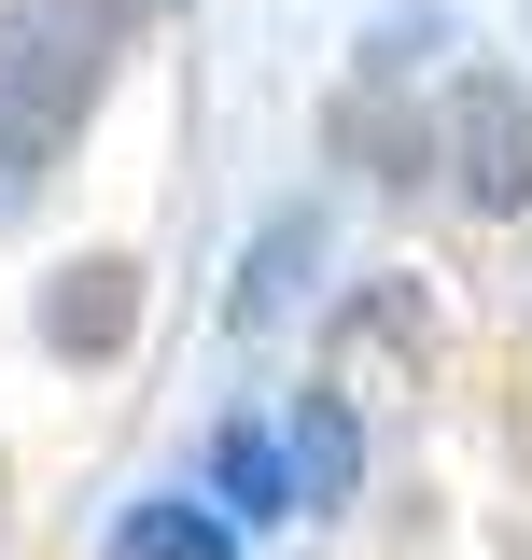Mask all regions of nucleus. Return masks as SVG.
<instances>
[{"instance_id": "423d86ee", "label": "nucleus", "mask_w": 532, "mask_h": 560, "mask_svg": "<svg viewBox=\"0 0 532 560\" xmlns=\"http://www.w3.org/2000/svg\"><path fill=\"white\" fill-rule=\"evenodd\" d=\"M309 253H323V238H309V210H294V224H266V238H253V280H239V323H280V294H294Z\"/></svg>"}, {"instance_id": "f257e3e1", "label": "nucleus", "mask_w": 532, "mask_h": 560, "mask_svg": "<svg viewBox=\"0 0 532 560\" xmlns=\"http://www.w3.org/2000/svg\"><path fill=\"white\" fill-rule=\"evenodd\" d=\"M99 14L84 0H0V168H43L84 113H99Z\"/></svg>"}, {"instance_id": "20e7f679", "label": "nucleus", "mask_w": 532, "mask_h": 560, "mask_svg": "<svg viewBox=\"0 0 532 560\" xmlns=\"http://www.w3.org/2000/svg\"><path fill=\"white\" fill-rule=\"evenodd\" d=\"M210 477L239 490V518H294V504H309V477L280 463V434H253V420H239V434L210 448Z\"/></svg>"}, {"instance_id": "39448f33", "label": "nucleus", "mask_w": 532, "mask_h": 560, "mask_svg": "<svg viewBox=\"0 0 532 560\" xmlns=\"http://www.w3.org/2000/svg\"><path fill=\"white\" fill-rule=\"evenodd\" d=\"M127 560H239V533H224L210 504L169 490V504H140V518H127Z\"/></svg>"}, {"instance_id": "7ed1b4c3", "label": "nucleus", "mask_w": 532, "mask_h": 560, "mask_svg": "<svg viewBox=\"0 0 532 560\" xmlns=\"http://www.w3.org/2000/svg\"><path fill=\"white\" fill-rule=\"evenodd\" d=\"M127 337H140V267L127 253H70V267L43 280V350H57V364H113Z\"/></svg>"}, {"instance_id": "f03ea898", "label": "nucleus", "mask_w": 532, "mask_h": 560, "mask_svg": "<svg viewBox=\"0 0 532 560\" xmlns=\"http://www.w3.org/2000/svg\"><path fill=\"white\" fill-rule=\"evenodd\" d=\"M449 168H463L476 210H532V84L476 70L463 98H449Z\"/></svg>"}, {"instance_id": "0eeeda50", "label": "nucleus", "mask_w": 532, "mask_h": 560, "mask_svg": "<svg viewBox=\"0 0 532 560\" xmlns=\"http://www.w3.org/2000/svg\"><path fill=\"white\" fill-rule=\"evenodd\" d=\"M294 477H309V504H336V490H350V407H336V393L294 420Z\"/></svg>"}]
</instances>
